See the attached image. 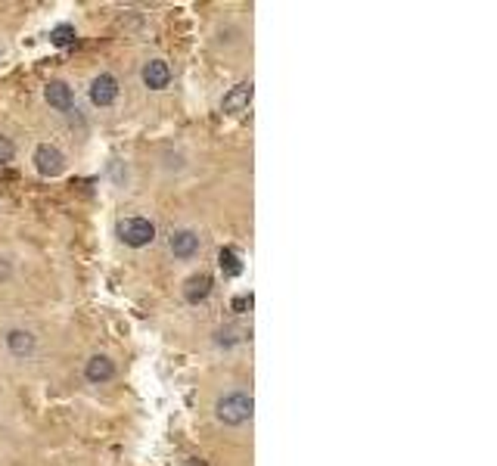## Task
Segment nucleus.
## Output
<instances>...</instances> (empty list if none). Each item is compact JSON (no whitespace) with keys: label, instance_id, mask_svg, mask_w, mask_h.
Returning <instances> with one entry per match:
<instances>
[{"label":"nucleus","instance_id":"obj_1","mask_svg":"<svg viewBox=\"0 0 497 466\" xmlns=\"http://www.w3.org/2000/svg\"><path fill=\"white\" fill-rule=\"evenodd\" d=\"M252 410H255V401H252V395H246V392H230V395H224L221 401L215 404V414H218V419H221L224 426L249 423Z\"/></svg>","mask_w":497,"mask_h":466},{"label":"nucleus","instance_id":"obj_2","mask_svg":"<svg viewBox=\"0 0 497 466\" xmlns=\"http://www.w3.org/2000/svg\"><path fill=\"white\" fill-rule=\"evenodd\" d=\"M118 239H122L124 246H131V249H143V246H152V239H156V224L149 221V218H124V221H118Z\"/></svg>","mask_w":497,"mask_h":466},{"label":"nucleus","instance_id":"obj_3","mask_svg":"<svg viewBox=\"0 0 497 466\" xmlns=\"http://www.w3.org/2000/svg\"><path fill=\"white\" fill-rule=\"evenodd\" d=\"M35 168L41 171L44 177H59L63 175V168H65V156L56 150V146L41 143L35 150Z\"/></svg>","mask_w":497,"mask_h":466},{"label":"nucleus","instance_id":"obj_4","mask_svg":"<svg viewBox=\"0 0 497 466\" xmlns=\"http://www.w3.org/2000/svg\"><path fill=\"white\" fill-rule=\"evenodd\" d=\"M118 99V78L109 75V72H103V75H97L94 81H90V103L99 106V109H106V106H112Z\"/></svg>","mask_w":497,"mask_h":466},{"label":"nucleus","instance_id":"obj_5","mask_svg":"<svg viewBox=\"0 0 497 466\" xmlns=\"http://www.w3.org/2000/svg\"><path fill=\"white\" fill-rule=\"evenodd\" d=\"M252 93H255L252 81H240L236 88H230L227 93H224L221 109H224V112H230V115H240V112H246V109H249Z\"/></svg>","mask_w":497,"mask_h":466},{"label":"nucleus","instance_id":"obj_6","mask_svg":"<svg viewBox=\"0 0 497 466\" xmlns=\"http://www.w3.org/2000/svg\"><path fill=\"white\" fill-rule=\"evenodd\" d=\"M168 249L174 252L177 258H193L196 252H199V233L190 230V227L174 230V233H171V239H168Z\"/></svg>","mask_w":497,"mask_h":466},{"label":"nucleus","instance_id":"obj_7","mask_svg":"<svg viewBox=\"0 0 497 466\" xmlns=\"http://www.w3.org/2000/svg\"><path fill=\"white\" fill-rule=\"evenodd\" d=\"M143 84H147L149 90H165L171 84V65L165 63V59H149V63L143 65Z\"/></svg>","mask_w":497,"mask_h":466},{"label":"nucleus","instance_id":"obj_8","mask_svg":"<svg viewBox=\"0 0 497 466\" xmlns=\"http://www.w3.org/2000/svg\"><path fill=\"white\" fill-rule=\"evenodd\" d=\"M44 99L53 106V109L59 112H72L75 109V93L65 81H50L47 88H44Z\"/></svg>","mask_w":497,"mask_h":466},{"label":"nucleus","instance_id":"obj_9","mask_svg":"<svg viewBox=\"0 0 497 466\" xmlns=\"http://www.w3.org/2000/svg\"><path fill=\"white\" fill-rule=\"evenodd\" d=\"M84 376H88V383L103 385L115 376V364H112V357H106V355H94L88 364H84Z\"/></svg>","mask_w":497,"mask_h":466},{"label":"nucleus","instance_id":"obj_10","mask_svg":"<svg viewBox=\"0 0 497 466\" xmlns=\"http://www.w3.org/2000/svg\"><path fill=\"white\" fill-rule=\"evenodd\" d=\"M6 348L13 351L16 357H25L35 351V336L28 330H10L6 332Z\"/></svg>","mask_w":497,"mask_h":466},{"label":"nucleus","instance_id":"obj_11","mask_svg":"<svg viewBox=\"0 0 497 466\" xmlns=\"http://www.w3.org/2000/svg\"><path fill=\"white\" fill-rule=\"evenodd\" d=\"M209 292H211V277H205V274L190 277L187 286H184V298H187L190 305L205 302V298H209Z\"/></svg>","mask_w":497,"mask_h":466},{"label":"nucleus","instance_id":"obj_12","mask_svg":"<svg viewBox=\"0 0 497 466\" xmlns=\"http://www.w3.org/2000/svg\"><path fill=\"white\" fill-rule=\"evenodd\" d=\"M218 264H221L224 277H240V274H243V262H240V255H236L234 249H221V255H218Z\"/></svg>","mask_w":497,"mask_h":466},{"label":"nucleus","instance_id":"obj_13","mask_svg":"<svg viewBox=\"0 0 497 466\" xmlns=\"http://www.w3.org/2000/svg\"><path fill=\"white\" fill-rule=\"evenodd\" d=\"M50 44L53 47H75L78 44V35L72 25H56V29L50 31Z\"/></svg>","mask_w":497,"mask_h":466},{"label":"nucleus","instance_id":"obj_14","mask_svg":"<svg viewBox=\"0 0 497 466\" xmlns=\"http://www.w3.org/2000/svg\"><path fill=\"white\" fill-rule=\"evenodd\" d=\"M16 156V146H13L10 137H0V162H13Z\"/></svg>","mask_w":497,"mask_h":466},{"label":"nucleus","instance_id":"obj_15","mask_svg":"<svg viewBox=\"0 0 497 466\" xmlns=\"http://www.w3.org/2000/svg\"><path fill=\"white\" fill-rule=\"evenodd\" d=\"M249 305H252V296H240V298H234V308H236V311L249 308Z\"/></svg>","mask_w":497,"mask_h":466},{"label":"nucleus","instance_id":"obj_16","mask_svg":"<svg viewBox=\"0 0 497 466\" xmlns=\"http://www.w3.org/2000/svg\"><path fill=\"white\" fill-rule=\"evenodd\" d=\"M187 466H205V460H199V457H190Z\"/></svg>","mask_w":497,"mask_h":466}]
</instances>
